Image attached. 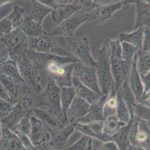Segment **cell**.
Masks as SVG:
<instances>
[{
  "mask_svg": "<svg viewBox=\"0 0 150 150\" xmlns=\"http://www.w3.org/2000/svg\"><path fill=\"white\" fill-rule=\"evenodd\" d=\"M61 88L55 82L48 78L45 89L39 93L35 94V107L45 106L48 110L61 121L67 125L64 118L60 103Z\"/></svg>",
  "mask_w": 150,
  "mask_h": 150,
  "instance_id": "cell-1",
  "label": "cell"
},
{
  "mask_svg": "<svg viewBox=\"0 0 150 150\" xmlns=\"http://www.w3.org/2000/svg\"><path fill=\"white\" fill-rule=\"evenodd\" d=\"M98 57L95 67L98 84L102 95L108 97L110 94L117 93L115 82L112 77L108 50L105 44L97 50Z\"/></svg>",
  "mask_w": 150,
  "mask_h": 150,
  "instance_id": "cell-2",
  "label": "cell"
},
{
  "mask_svg": "<svg viewBox=\"0 0 150 150\" xmlns=\"http://www.w3.org/2000/svg\"><path fill=\"white\" fill-rule=\"evenodd\" d=\"M104 44L108 50L111 72L115 82V91L117 92L122 83L125 80H128L129 78L122 62L121 43L118 39L108 38Z\"/></svg>",
  "mask_w": 150,
  "mask_h": 150,
  "instance_id": "cell-3",
  "label": "cell"
},
{
  "mask_svg": "<svg viewBox=\"0 0 150 150\" xmlns=\"http://www.w3.org/2000/svg\"><path fill=\"white\" fill-rule=\"evenodd\" d=\"M93 9L83 8L71 17L59 24L49 34L54 37L70 39L74 37L75 31L85 22L91 20Z\"/></svg>",
  "mask_w": 150,
  "mask_h": 150,
  "instance_id": "cell-4",
  "label": "cell"
},
{
  "mask_svg": "<svg viewBox=\"0 0 150 150\" xmlns=\"http://www.w3.org/2000/svg\"><path fill=\"white\" fill-rule=\"evenodd\" d=\"M28 49L38 52L48 53L63 57H72V54L63 47L57 38L45 33L38 37H28Z\"/></svg>",
  "mask_w": 150,
  "mask_h": 150,
  "instance_id": "cell-5",
  "label": "cell"
},
{
  "mask_svg": "<svg viewBox=\"0 0 150 150\" xmlns=\"http://www.w3.org/2000/svg\"><path fill=\"white\" fill-rule=\"evenodd\" d=\"M0 42L7 47L10 59L17 63L27 56L28 50V37L20 28L14 29L8 35L2 36Z\"/></svg>",
  "mask_w": 150,
  "mask_h": 150,
  "instance_id": "cell-6",
  "label": "cell"
},
{
  "mask_svg": "<svg viewBox=\"0 0 150 150\" xmlns=\"http://www.w3.org/2000/svg\"><path fill=\"white\" fill-rule=\"evenodd\" d=\"M59 41L65 48L67 45L68 50L79 61L88 66L96 67L97 62L92 57L89 39L82 37L75 39L74 37L70 39L60 38Z\"/></svg>",
  "mask_w": 150,
  "mask_h": 150,
  "instance_id": "cell-7",
  "label": "cell"
},
{
  "mask_svg": "<svg viewBox=\"0 0 150 150\" xmlns=\"http://www.w3.org/2000/svg\"><path fill=\"white\" fill-rule=\"evenodd\" d=\"M35 107L34 98L26 94L16 103L9 114L1 120V123L13 132L16 131L20 120L25 117H31Z\"/></svg>",
  "mask_w": 150,
  "mask_h": 150,
  "instance_id": "cell-8",
  "label": "cell"
},
{
  "mask_svg": "<svg viewBox=\"0 0 150 150\" xmlns=\"http://www.w3.org/2000/svg\"><path fill=\"white\" fill-rule=\"evenodd\" d=\"M17 65L19 74L28 89V93H39L42 89L40 84L41 77L37 67L27 56L17 63Z\"/></svg>",
  "mask_w": 150,
  "mask_h": 150,
  "instance_id": "cell-9",
  "label": "cell"
},
{
  "mask_svg": "<svg viewBox=\"0 0 150 150\" xmlns=\"http://www.w3.org/2000/svg\"><path fill=\"white\" fill-rule=\"evenodd\" d=\"M52 10V19L57 25L71 17L81 7L75 1H40Z\"/></svg>",
  "mask_w": 150,
  "mask_h": 150,
  "instance_id": "cell-10",
  "label": "cell"
},
{
  "mask_svg": "<svg viewBox=\"0 0 150 150\" xmlns=\"http://www.w3.org/2000/svg\"><path fill=\"white\" fill-rule=\"evenodd\" d=\"M73 76L76 77L81 83L96 93L102 95L94 67L86 65L80 62L75 63Z\"/></svg>",
  "mask_w": 150,
  "mask_h": 150,
  "instance_id": "cell-11",
  "label": "cell"
},
{
  "mask_svg": "<svg viewBox=\"0 0 150 150\" xmlns=\"http://www.w3.org/2000/svg\"><path fill=\"white\" fill-rule=\"evenodd\" d=\"M150 122L133 118L130 134V145L150 150Z\"/></svg>",
  "mask_w": 150,
  "mask_h": 150,
  "instance_id": "cell-12",
  "label": "cell"
},
{
  "mask_svg": "<svg viewBox=\"0 0 150 150\" xmlns=\"http://www.w3.org/2000/svg\"><path fill=\"white\" fill-rule=\"evenodd\" d=\"M134 2L111 1L108 4L93 10L90 21L94 24L103 23L111 18L115 12L121 9H127Z\"/></svg>",
  "mask_w": 150,
  "mask_h": 150,
  "instance_id": "cell-13",
  "label": "cell"
},
{
  "mask_svg": "<svg viewBox=\"0 0 150 150\" xmlns=\"http://www.w3.org/2000/svg\"><path fill=\"white\" fill-rule=\"evenodd\" d=\"M137 54L134 57L131 70L128 78V83L131 91L134 95L137 103L144 104L149 101L150 94H144L143 85L137 67Z\"/></svg>",
  "mask_w": 150,
  "mask_h": 150,
  "instance_id": "cell-14",
  "label": "cell"
},
{
  "mask_svg": "<svg viewBox=\"0 0 150 150\" xmlns=\"http://www.w3.org/2000/svg\"><path fill=\"white\" fill-rule=\"evenodd\" d=\"M30 120L31 123V131L29 135L30 141L36 147L46 145L50 139L51 132L37 117L31 115Z\"/></svg>",
  "mask_w": 150,
  "mask_h": 150,
  "instance_id": "cell-15",
  "label": "cell"
},
{
  "mask_svg": "<svg viewBox=\"0 0 150 150\" xmlns=\"http://www.w3.org/2000/svg\"><path fill=\"white\" fill-rule=\"evenodd\" d=\"M103 121H95L88 123L77 122L75 123V129L86 135L105 143L112 141V137L103 132Z\"/></svg>",
  "mask_w": 150,
  "mask_h": 150,
  "instance_id": "cell-16",
  "label": "cell"
},
{
  "mask_svg": "<svg viewBox=\"0 0 150 150\" xmlns=\"http://www.w3.org/2000/svg\"><path fill=\"white\" fill-rule=\"evenodd\" d=\"M75 131V123L68 124L62 128L51 132L47 147L56 150H64L69 137Z\"/></svg>",
  "mask_w": 150,
  "mask_h": 150,
  "instance_id": "cell-17",
  "label": "cell"
},
{
  "mask_svg": "<svg viewBox=\"0 0 150 150\" xmlns=\"http://www.w3.org/2000/svg\"><path fill=\"white\" fill-rule=\"evenodd\" d=\"M90 105L84 100L76 96L67 113V125L79 122L87 114Z\"/></svg>",
  "mask_w": 150,
  "mask_h": 150,
  "instance_id": "cell-18",
  "label": "cell"
},
{
  "mask_svg": "<svg viewBox=\"0 0 150 150\" xmlns=\"http://www.w3.org/2000/svg\"><path fill=\"white\" fill-rule=\"evenodd\" d=\"M42 122L47 130L50 132L56 131L65 126L66 124L61 122L55 115L48 109L45 110L37 107H34L32 114Z\"/></svg>",
  "mask_w": 150,
  "mask_h": 150,
  "instance_id": "cell-19",
  "label": "cell"
},
{
  "mask_svg": "<svg viewBox=\"0 0 150 150\" xmlns=\"http://www.w3.org/2000/svg\"><path fill=\"white\" fill-rule=\"evenodd\" d=\"M0 82L6 89L14 105L17 103L22 97L28 93V89L26 85L17 84L1 73Z\"/></svg>",
  "mask_w": 150,
  "mask_h": 150,
  "instance_id": "cell-20",
  "label": "cell"
},
{
  "mask_svg": "<svg viewBox=\"0 0 150 150\" xmlns=\"http://www.w3.org/2000/svg\"><path fill=\"white\" fill-rule=\"evenodd\" d=\"M0 150H28L23 147L16 133L3 125L0 138Z\"/></svg>",
  "mask_w": 150,
  "mask_h": 150,
  "instance_id": "cell-21",
  "label": "cell"
},
{
  "mask_svg": "<svg viewBox=\"0 0 150 150\" xmlns=\"http://www.w3.org/2000/svg\"><path fill=\"white\" fill-rule=\"evenodd\" d=\"M136 19L134 30L150 26V1H135Z\"/></svg>",
  "mask_w": 150,
  "mask_h": 150,
  "instance_id": "cell-22",
  "label": "cell"
},
{
  "mask_svg": "<svg viewBox=\"0 0 150 150\" xmlns=\"http://www.w3.org/2000/svg\"><path fill=\"white\" fill-rule=\"evenodd\" d=\"M107 97L102 95L98 101L91 105L87 114L79 122L88 123L95 121H104L105 118L103 115V105Z\"/></svg>",
  "mask_w": 150,
  "mask_h": 150,
  "instance_id": "cell-23",
  "label": "cell"
},
{
  "mask_svg": "<svg viewBox=\"0 0 150 150\" xmlns=\"http://www.w3.org/2000/svg\"><path fill=\"white\" fill-rule=\"evenodd\" d=\"M30 10L28 15L25 16V19H32L42 24L43 21L47 15L51 13L52 10L40 1H31Z\"/></svg>",
  "mask_w": 150,
  "mask_h": 150,
  "instance_id": "cell-24",
  "label": "cell"
},
{
  "mask_svg": "<svg viewBox=\"0 0 150 150\" xmlns=\"http://www.w3.org/2000/svg\"><path fill=\"white\" fill-rule=\"evenodd\" d=\"M72 86L75 89L76 96L84 100L90 105L96 103L102 96L85 86L74 76L72 77Z\"/></svg>",
  "mask_w": 150,
  "mask_h": 150,
  "instance_id": "cell-25",
  "label": "cell"
},
{
  "mask_svg": "<svg viewBox=\"0 0 150 150\" xmlns=\"http://www.w3.org/2000/svg\"><path fill=\"white\" fill-rule=\"evenodd\" d=\"M132 122L133 118L112 136V141L116 143L119 150H128L130 146V134Z\"/></svg>",
  "mask_w": 150,
  "mask_h": 150,
  "instance_id": "cell-26",
  "label": "cell"
},
{
  "mask_svg": "<svg viewBox=\"0 0 150 150\" xmlns=\"http://www.w3.org/2000/svg\"><path fill=\"white\" fill-rule=\"evenodd\" d=\"M0 73L17 84L26 85L19 74L17 63L10 59L0 64Z\"/></svg>",
  "mask_w": 150,
  "mask_h": 150,
  "instance_id": "cell-27",
  "label": "cell"
},
{
  "mask_svg": "<svg viewBox=\"0 0 150 150\" xmlns=\"http://www.w3.org/2000/svg\"><path fill=\"white\" fill-rule=\"evenodd\" d=\"M144 28H138L130 33H121L118 39L120 43L125 42L135 47L138 51L142 49Z\"/></svg>",
  "mask_w": 150,
  "mask_h": 150,
  "instance_id": "cell-28",
  "label": "cell"
},
{
  "mask_svg": "<svg viewBox=\"0 0 150 150\" xmlns=\"http://www.w3.org/2000/svg\"><path fill=\"white\" fill-rule=\"evenodd\" d=\"M121 45L122 49L121 57L122 62L125 72L128 76H129L134 57L138 50L133 46L125 42L121 43Z\"/></svg>",
  "mask_w": 150,
  "mask_h": 150,
  "instance_id": "cell-29",
  "label": "cell"
},
{
  "mask_svg": "<svg viewBox=\"0 0 150 150\" xmlns=\"http://www.w3.org/2000/svg\"><path fill=\"white\" fill-rule=\"evenodd\" d=\"M117 92L120 93L122 100L127 106L130 111L131 119H132L134 117L133 110L137 103L134 95L129 86L128 80H125L122 83Z\"/></svg>",
  "mask_w": 150,
  "mask_h": 150,
  "instance_id": "cell-30",
  "label": "cell"
},
{
  "mask_svg": "<svg viewBox=\"0 0 150 150\" xmlns=\"http://www.w3.org/2000/svg\"><path fill=\"white\" fill-rule=\"evenodd\" d=\"M19 28L28 37H38L46 33L41 23L32 19H25Z\"/></svg>",
  "mask_w": 150,
  "mask_h": 150,
  "instance_id": "cell-31",
  "label": "cell"
},
{
  "mask_svg": "<svg viewBox=\"0 0 150 150\" xmlns=\"http://www.w3.org/2000/svg\"><path fill=\"white\" fill-rule=\"evenodd\" d=\"M61 88L60 103L62 113L66 122L67 113L68 110L76 96L75 89L72 86H63Z\"/></svg>",
  "mask_w": 150,
  "mask_h": 150,
  "instance_id": "cell-32",
  "label": "cell"
},
{
  "mask_svg": "<svg viewBox=\"0 0 150 150\" xmlns=\"http://www.w3.org/2000/svg\"><path fill=\"white\" fill-rule=\"evenodd\" d=\"M126 124L127 123L121 122L115 115L108 117L103 121V132L108 136L112 137Z\"/></svg>",
  "mask_w": 150,
  "mask_h": 150,
  "instance_id": "cell-33",
  "label": "cell"
},
{
  "mask_svg": "<svg viewBox=\"0 0 150 150\" xmlns=\"http://www.w3.org/2000/svg\"><path fill=\"white\" fill-rule=\"evenodd\" d=\"M25 9L16 5L7 17L9 19L13 30L19 28L25 21Z\"/></svg>",
  "mask_w": 150,
  "mask_h": 150,
  "instance_id": "cell-34",
  "label": "cell"
},
{
  "mask_svg": "<svg viewBox=\"0 0 150 150\" xmlns=\"http://www.w3.org/2000/svg\"><path fill=\"white\" fill-rule=\"evenodd\" d=\"M116 96L117 103L115 115L121 122L127 123L131 120L129 109L118 92H117Z\"/></svg>",
  "mask_w": 150,
  "mask_h": 150,
  "instance_id": "cell-35",
  "label": "cell"
},
{
  "mask_svg": "<svg viewBox=\"0 0 150 150\" xmlns=\"http://www.w3.org/2000/svg\"><path fill=\"white\" fill-rule=\"evenodd\" d=\"M137 67L140 76H144L150 73V52H137Z\"/></svg>",
  "mask_w": 150,
  "mask_h": 150,
  "instance_id": "cell-36",
  "label": "cell"
},
{
  "mask_svg": "<svg viewBox=\"0 0 150 150\" xmlns=\"http://www.w3.org/2000/svg\"><path fill=\"white\" fill-rule=\"evenodd\" d=\"M117 93L110 94L106 98V100L103 105V115L105 118L115 115L116 113L117 108Z\"/></svg>",
  "mask_w": 150,
  "mask_h": 150,
  "instance_id": "cell-37",
  "label": "cell"
},
{
  "mask_svg": "<svg viewBox=\"0 0 150 150\" xmlns=\"http://www.w3.org/2000/svg\"><path fill=\"white\" fill-rule=\"evenodd\" d=\"M93 148V139L84 135L72 146L64 150H92Z\"/></svg>",
  "mask_w": 150,
  "mask_h": 150,
  "instance_id": "cell-38",
  "label": "cell"
},
{
  "mask_svg": "<svg viewBox=\"0 0 150 150\" xmlns=\"http://www.w3.org/2000/svg\"><path fill=\"white\" fill-rule=\"evenodd\" d=\"M150 106L140 103H137L133 110L134 118L149 122H150Z\"/></svg>",
  "mask_w": 150,
  "mask_h": 150,
  "instance_id": "cell-39",
  "label": "cell"
},
{
  "mask_svg": "<svg viewBox=\"0 0 150 150\" xmlns=\"http://www.w3.org/2000/svg\"><path fill=\"white\" fill-rule=\"evenodd\" d=\"M30 117H25L20 120L17 126L16 131H19L29 137L31 131V123L30 120Z\"/></svg>",
  "mask_w": 150,
  "mask_h": 150,
  "instance_id": "cell-40",
  "label": "cell"
},
{
  "mask_svg": "<svg viewBox=\"0 0 150 150\" xmlns=\"http://www.w3.org/2000/svg\"><path fill=\"white\" fill-rule=\"evenodd\" d=\"M14 105L0 98V121L8 116Z\"/></svg>",
  "mask_w": 150,
  "mask_h": 150,
  "instance_id": "cell-41",
  "label": "cell"
},
{
  "mask_svg": "<svg viewBox=\"0 0 150 150\" xmlns=\"http://www.w3.org/2000/svg\"><path fill=\"white\" fill-rule=\"evenodd\" d=\"M14 132L18 137L19 139L25 149L28 150H37V147L33 145L31 141H30L28 136L18 131H14Z\"/></svg>",
  "mask_w": 150,
  "mask_h": 150,
  "instance_id": "cell-42",
  "label": "cell"
},
{
  "mask_svg": "<svg viewBox=\"0 0 150 150\" xmlns=\"http://www.w3.org/2000/svg\"><path fill=\"white\" fill-rule=\"evenodd\" d=\"M13 30V28L7 16L0 21V35L1 37L8 35Z\"/></svg>",
  "mask_w": 150,
  "mask_h": 150,
  "instance_id": "cell-43",
  "label": "cell"
},
{
  "mask_svg": "<svg viewBox=\"0 0 150 150\" xmlns=\"http://www.w3.org/2000/svg\"><path fill=\"white\" fill-rule=\"evenodd\" d=\"M150 26L144 28V37L142 44V51L150 52Z\"/></svg>",
  "mask_w": 150,
  "mask_h": 150,
  "instance_id": "cell-44",
  "label": "cell"
},
{
  "mask_svg": "<svg viewBox=\"0 0 150 150\" xmlns=\"http://www.w3.org/2000/svg\"><path fill=\"white\" fill-rule=\"evenodd\" d=\"M9 59V52L7 47L0 42V64Z\"/></svg>",
  "mask_w": 150,
  "mask_h": 150,
  "instance_id": "cell-45",
  "label": "cell"
},
{
  "mask_svg": "<svg viewBox=\"0 0 150 150\" xmlns=\"http://www.w3.org/2000/svg\"><path fill=\"white\" fill-rule=\"evenodd\" d=\"M144 87V94H150V73L144 76H140Z\"/></svg>",
  "mask_w": 150,
  "mask_h": 150,
  "instance_id": "cell-46",
  "label": "cell"
},
{
  "mask_svg": "<svg viewBox=\"0 0 150 150\" xmlns=\"http://www.w3.org/2000/svg\"><path fill=\"white\" fill-rule=\"evenodd\" d=\"M97 149L99 150H119L116 143L112 141L103 143V144Z\"/></svg>",
  "mask_w": 150,
  "mask_h": 150,
  "instance_id": "cell-47",
  "label": "cell"
},
{
  "mask_svg": "<svg viewBox=\"0 0 150 150\" xmlns=\"http://www.w3.org/2000/svg\"><path fill=\"white\" fill-rule=\"evenodd\" d=\"M0 98L9 102L10 103L13 104L10 98L9 95L6 89L4 86V85L2 84V83L0 82ZM14 105V104H13Z\"/></svg>",
  "mask_w": 150,
  "mask_h": 150,
  "instance_id": "cell-48",
  "label": "cell"
},
{
  "mask_svg": "<svg viewBox=\"0 0 150 150\" xmlns=\"http://www.w3.org/2000/svg\"><path fill=\"white\" fill-rule=\"evenodd\" d=\"M37 150H56L47 147L46 145H43V146L38 147H37Z\"/></svg>",
  "mask_w": 150,
  "mask_h": 150,
  "instance_id": "cell-49",
  "label": "cell"
},
{
  "mask_svg": "<svg viewBox=\"0 0 150 150\" xmlns=\"http://www.w3.org/2000/svg\"><path fill=\"white\" fill-rule=\"evenodd\" d=\"M128 150H146L143 148H142L141 147H138V146H131L130 145Z\"/></svg>",
  "mask_w": 150,
  "mask_h": 150,
  "instance_id": "cell-50",
  "label": "cell"
},
{
  "mask_svg": "<svg viewBox=\"0 0 150 150\" xmlns=\"http://www.w3.org/2000/svg\"><path fill=\"white\" fill-rule=\"evenodd\" d=\"M11 1H0V7L2 5H3L4 4H6L8 3H9Z\"/></svg>",
  "mask_w": 150,
  "mask_h": 150,
  "instance_id": "cell-51",
  "label": "cell"
},
{
  "mask_svg": "<svg viewBox=\"0 0 150 150\" xmlns=\"http://www.w3.org/2000/svg\"><path fill=\"white\" fill-rule=\"evenodd\" d=\"M1 129H2V123H1V122L0 121V132L1 131Z\"/></svg>",
  "mask_w": 150,
  "mask_h": 150,
  "instance_id": "cell-52",
  "label": "cell"
},
{
  "mask_svg": "<svg viewBox=\"0 0 150 150\" xmlns=\"http://www.w3.org/2000/svg\"><path fill=\"white\" fill-rule=\"evenodd\" d=\"M1 37H1V35H0V39H1Z\"/></svg>",
  "mask_w": 150,
  "mask_h": 150,
  "instance_id": "cell-53",
  "label": "cell"
}]
</instances>
